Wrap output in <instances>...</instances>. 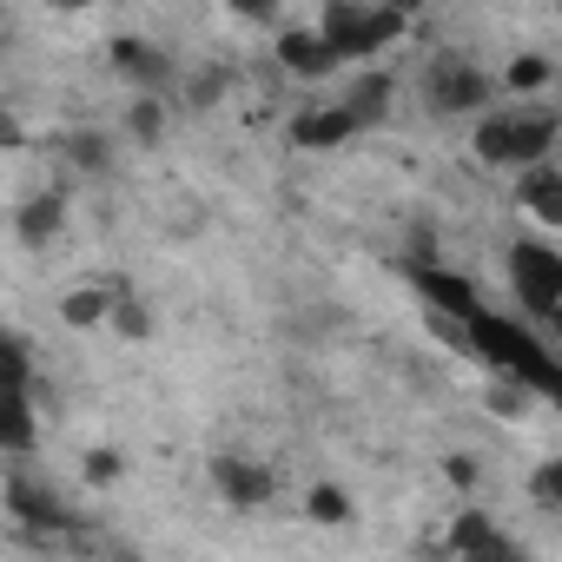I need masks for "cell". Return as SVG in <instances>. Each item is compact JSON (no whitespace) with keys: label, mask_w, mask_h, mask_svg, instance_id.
I'll return each instance as SVG.
<instances>
[{"label":"cell","mask_w":562,"mask_h":562,"mask_svg":"<svg viewBox=\"0 0 562 562\" xmlns=\"http://www.w3.org/2000/svg\"><path fill=\"white\" fill-rule=\"evenodd\" d=\"M325 34H331V47L345 54V60H371V54H384L397 34H404V14L397 8H371V0H331L325 8Z\"/></svg>","instance_id":"obj_3"},{"label":"cell","mask_w":562,"mask_h":562,"mask_svg":"<svg viewBox=\"0 0 562 562\" xmlns=\"http://www.w3.org/2000/svg\"><path fill=\"white\" fill-rule=\"evenodd\" d=\"M34 364H27V338H8V391H27Z\"/></svg>","instance_id":"obj_23"},{"label":"cell","mask_w":562,"mask_h":562,"mask_svg":"<svg viewBox=\"0 0 562 562\" xmlns=\"http://www.w3.org/2000/svg\"><path fill=\"white\" fill-rule=\"evenodd\" d=\"M463 338H470V351H483L496 371H509V378L529 384L536 397H555V404H562V364H555L529 331H516V325L496 318V312H476V318L463 325Z\"/></svg>","instance_id":"obj_1"},{"label":"cell","mask_w":562,"mask_h":562,"mask_svg":"<svg viewBox=\"0 0 562 562\" xmlns=\"http://www.w3.org/2000/svg\"><path fill=\"white\" fill-rule=\"evenodd\" d=\"M529 490H536V503H549V509H562V457H549L536 476H529Z\"/></svg>","instance_id":"obj_22"},{"label":"cell","mask_w":562,"mask_h":562,"mask_svg":"<svg viewBox=\"0 0 562 562\" xmlns=\"http://www.w3.org/2000/svg\"><path fill=\"white\" fill-rule=\"evenodd\" d=\"M450 549H463V555H516V542L490 522V516H457V529H450Z\"/></svg>","instance_id":"obj_15"},{"label":"cell","mask_w":562,"mask_h":562,"mask_svg":"<svg viewBox=\"0 0 562 562\" xmlns=\"http://www.w3.org/2000/svg\"><path fill=\"white\" fill-rule=\"evenodd\" d=\"M0 443H8L14 457L34 450V391H8V397H0Z\"/></svg>","instance_id":"obj_14"},{"label":"cell","mask_w":562,"mask_h":562,"mask_svg":"<svg viewBox=\"0 0 562 562\" xmlns=\"http://www.w3.org/2000/svg\"><path fill=\"white\" fill-rule=\"evenodd\" d=\"M212 490L232 503V509H265L271 503V470L251 463V457H212Z\"/></svg>","instance_id":"obj_6"},{"label":"cell","mask_w":562,"mask_h":562,"mask_svg":"<svg viewBox=\"0 0 562 562\" xmlns=\"http://www.w3.org/2000/svg\"><path fill=\"white\" fill-rule=\"evenodd\" d=\"M509 292H516L536 318H549V312L562 305V251L542 245V238L509 245Z\"/></svg>","instance_id":"obj_4"},{"label":"cell","mask_w":562,"mask_h":562,"mask_svg":"<svg viewBox=\"0 0 562 562\" xmlns=\"http://www.w3.org/2000/svg\"><path fill=\"white\" fill-rule=\"evenodd\" d=\"M113 325H120L126 338H153V312H146L126 285H120V299H113Z\"/></svg>","instance_id":"obj_20"},{"label":"cell","mask_w":562,"mask_h":562,"mask_svg":"<svg viewBox=\"0 0 562 562\" xmlns=\"http://www.w3.org/2000/svg\"><path fill=\"white\" fill-rule=\"evenodd\" d=\"M555 146V113H490L476 120V159L483 166H542Z\"/></svg>","instance_id":"obj_2"},{"label":"cell","mask_w":562,"mask_h":562,"mask_svg":"<svg viewBox=\"0 0 562 562\" xmlns=\"http://www.w3.org/2000/svg\"><path fill=\"white\" fill-rule=\"evenodd\" d=\"M549 325H555V331H562V305H555V312H549Z\"/></svg>","instance_id":"obj_28"},{"label":"cell","mask_w":562,"mask_h":562,"mask_svg":"<svg viewBox=\"0 0 562 562\" xmlns=\"http://www.w3.org/2000/svg\"><path fill=\"white\" fill-rule=\"evenodd\" d=\"M87 476H93V483H113V476H120V457H113V450H93V457H87Z\"/></svg>","instance_id":"obj_24"},{"label":"cell","mask_w":562,"mask_h":562,"mask_svg":"<svg viewBox=\"0 0 562 562\" xmlns=\"http://www.w3.org/2000/svg\"><path fill=\"white\" fill-rule=\"evenodd\" d=\"M126 126H133V139H146V146H159V133H166V106H159V93H146V100H133V113H126Z\"/></svg>","instance_id":"obj_19"},{"label":"cell","mask_w":562,"mask_h":562,"mask_svg":"<svg viewBox=\"0 0 562 562\" xmlns=\"http://www.w3.org/2000/svg\"><path fill=\"white\" fill-rule=\"evenodd\" d=\"M60 225H67V205H60V192H41V199H27L21 205V218H14V232H21V245H54L60 238Z\"/></svg>","instance_id":"obj_12"},{"label":"cell","mask_w":562,"mask_h":562,"mask_svg":"<svg viewBox=\"0 0 562 562\" xmlns=\"http://www.w3.org/2000/svg\"><path fill=\"white\" fill-rule=\"evenodd\" d=\"M496 87H490V74L476 67V60H437L430 74H424V100L437 106V113H476L483 100H490Z\"/></svg>","instance_id":"obj_5"},{"label":"cell","mask_w":562,"mask_h":562,"mask_svg":"<svg viewBox=\"0 0 562 562\" xmlns=\"http://www.w3.org/2000/svg\"><path fill=\"white\" fill-rule=\"evenodd\" d=\"M338 60H345V54L331 47L325 27H292V34H278V67L299 74V80H325Z\"/></svg>","instance_id":"obj_7"},{"label":"cell","mask_w":562,"mask_h":562,"mask_svg":"<svg viewBox=\"0 0 562 562\" xmlns=\"http://www.w3.org/2000/svg\"><path fill=\"white\" fill-rule=\"evenodd\" d=\"M503 87H509V93H542V87H549V60H542V54H522V60H509Z\"/></svg>","instance_id":"obj_18"},{"label":"cell","mask_w":562,"mask_h":562,"mask_svg":"<svg viewBox=\"0 0 562 562\" xmlns=\"http://www.w3.org/2000/svg\"><path fill=\"white\" fill-rule=\"evenodd\" d=\"M384 8H397V14H404V21H411V14H417V8H430V0H384Z\"/></svg>","instance_id":"obj_27"},{"label":"cell","mask_w":562,"mask_h":562,"mask_svg":"<svg viewBox=\"0 0 562 562\" xmlns=\"http://www.w3.org/2000/svg\"><path fill=\"white\" fill-rule=\"evenodd\" d=\"M232 14H245V21H271V14H278V0H232Z\"/></svg>","instance_id":"obj_25"},{"label":"cell","mask_w":562,"mask_h":562,"mask_svg":"<svg viewBox=\"0 0 562 562\" xmlns=\"http://www.w3.org/2000/svg\"><path fill=\"white\" fill-rule=\"evenodd\" d=\"M305 509H312L318 522H351V496H345V490H331V483H318V490L305 496Z\"/></svg>","instance_id":"obj_21"},{"label":"cell","mask_w":562,"mask_h":562,"mask_svg":"<svg viewBox=\"0 0 562 562\" xmlns=\"http://www.w3.org/2000/svg\"><path fill=\"white\" fill-rule=\"evenodd\" d=\"M113 299H120V285H113V292H106V285H80V292H67V299H60V318H67L74 331L113 325Z\"/></svg>","instance_id":"obj_13"},{"label":"cell","mask_w":562,"mask_h":562,"mask_svg":"<svg viewBox=\"0 0 562 562\" xmlns=\"http://www.w3.org/2000/svg\"><path fill=\"white\" fill-rule=\"evenodd\" d=\"M113 67H120L139 93H159V87H166V74H172V67H166V54H159V47H146V41H113Z\"/></svg>","instance_id":"obj_10"},{"label":"cell","mask_w":562,"mask_h":562,"mask_svg":"<svg viewBox=\"0 0 562 562\" xmlns=\"http://www.w3.org/2000/svg\"><path fill=\"white\" fill-rule=\"evenodd\" d=\"M450 483H463V490H470V483H476V463H470V457H450Z\"/></svg>","instance_id":"obj_26"},{"label":"cell","mask_w":562,"mask_h":562,"mask_svg":"<svg viewBox=\"0 0 562 562\" xmlns=\"http://www.w3.org/2000/svg\"><path fill=\"white\" fill-rule=\"evenodd\" d=\"M417 292H424L437 312H450L457 325H470V318L483 312V305H476V292L463 285V278H457V271H437V265H424V271H417Z\"/></svg>","instance_id":"obj_8"},{"label":"cell","mask_w":562,"mask_h":562,"mask_svg":"<svg viewBox=\"0 0 562 562\" xmlns=\"http://www.w3.org/2000/svg\"><path fill=\"white\" fill-rule=\"evenodd\" d=\"M351 133H364V120H358L351 106H325V113H299V126H292V139H299V146H345Z\"/></svg>","instance_id":"obj_11"},{"label":"cell","mask_w":562,"mask_h":562,"mask_svg":"<svg viewBox=\"0 0 562 562\" xmlns=\"http://www.w3.org/2000/svg\"><path fill=\"white\" fill-rule=\"evenodd\" d=\"M516 199H522V212H529V218H542V225H555V232H562V172H555V166H522Z\"/></svg>","instance_id":"obj_9"},{"label":"cell","mask_w":562,"mask_h":562,"mask_svg":"<svg viewBox=\"0 0 562 562\" xmlns=\"http://www.w3.org/2000/svg\"><path fill=\"white\" fill-rule=\"evenodd\" d=\"M60 153H67L80 172H106V166H113V146H106L100 133H67V139H60Z\"/></svg>","instance_id":"obj_17"},{"label":"cell","mask_w":562,"mask_h":562,"mask_svg":"<svg viewBox=\"0 0 562 562\" xmlns=\"http://www.w3.org/2000/svg\"><path fill=\"white\" fill-rule=\"evenodd\" d=\"M345 106H351V113H358L364 126H378V120L391 113V80H384V74H371V80H358V87L345 93Z\"/></svg>","instance_id":"obj_16"}]
</instances>
